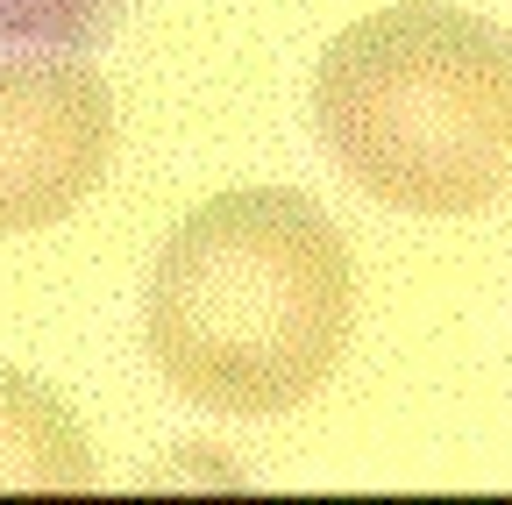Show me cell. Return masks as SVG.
<instances>
[{"label": "cell", "mask_w": 512, "mask_h": 505, "mask_svg": "<svg viewBox=\"0 0 512 505\" xmlns=\"http://www.w3.org/2000/svg\"><path fill=\"white\" fill-rule=\"evenodd\" d=\"M0 491H93V449L50 385L0 363Z\"/></svg>", "instance_id": "obj_4"}, {"label": "cell", "mask_w": 512, "mask_h": 505, "mask_svg": "<svg viewBox=\"0 0 512 505\" xmlns=\"http://www.w3.org/2000/svg\"><path fill=\"white\" fill-rule=\"evenodd\" d=\"M128 0H0V50H57L107 29Z\"/></svg>", "instance_id": "obj_5"}, {"label": "cell", "mask_w": 512, "mask_h": 505, "mask_svg": "<svg viewBox=\"0 0 512 505\" xmlns=\"http://www.w3.org/2000/svg\"><path fill=\"white\" fill-rule=\"evenodd\" d=\"M114 157V93L72 50H0V235L64 221Z\"/></svg>", "instance_id": "obj_3"}, {"label": "cell", "mask_w": 512, "mask_h": 505, "mask_svg": "<svg viewBox=\"0 0 512 505\" xmlns=\"http://www.w3.org/2000/svg\"><path fill=\"white\" fill-rule=\"evenodd\" d=\"M313 129L384 207L484 214L512 185V36L441 0L377 8L320 50Z\"/></svg>", "instance_id": "obj_2"}, {"label": "cell", "mask_w": 512, "mask_h": 505, "mask_svg": "<svg viewBox=\"0 0 512 505\" xmlns=\"http://www.w3.org/2000/svg\"><path fill=\"white\" fill-rule=\"evenodd\" d=\"M356 328V264L328 207L249 185L192 207L143 285V342L171 392L264 420L335 377Z\"/></svg>", "instance_id": "obj_1"}]
</instances>
